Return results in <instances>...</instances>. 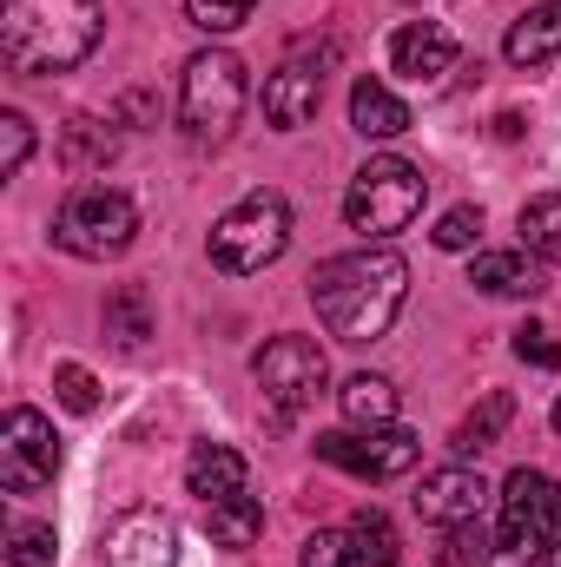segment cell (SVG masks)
I'll use <instances>...</instances> for the list:
<instances>
[{"mask_svg":"<svg viewBox=\"0 0 561 567\" xmlns=\"http://www.w3.org/2000/svg\"><path fill=\"white\" fill-rule=\"evenodd\" d=\"M350 126L364 140H397V133H410V106L384 80H357L350 86Z\"/></svg>","mask_w":561,"mask_h":567,"instance_id":"obj_18","label":"cell"},{"mask_svg":"<svg viewBox=\"0 0 561 567\" xmlns=\"http://www.w3.org/2000/svg\"><path fill=\"white\" fill-rule=\"evenodd\" d=\"M482 502H489V482H482L476 468H462V462L422 475V488H417V515L429 528H476Z\"/></svg>","mask_w":561,"mask_h":567,"instance_id":"obj_13","label":"cell"},{"mask_svg":"<svg viewBox=\"0 0 561 567\" xmlns=\"http://www.w3.org/2000/svg\"><path fill=\"white\" fill-rule=\"evenodd\" d=\"M297 561L304 567H364V555H357V535L350 528H317Z\"/></svg>","mask_w":561,"mask_h":567,"instance_id":"obj_27","label":"cell"},{"mask_svg":"<svg viewBox=\"0 0 561 567\" xmlns=\"http://www.w3.org/2000/svg\"><path fill=\"white\" fill-rule=\"evenodd\" d=\"M317 462H330V468H344V475H357V482H397V475H410L422 462V442L410 429H330V435H317Z\"/></svg>","mask_w":561,"mask_h":567,"instance_id":"obj_9","label":"cell"},{"mask_svg":"<svg viewBox=\"0 0 561 567\" xmlns=\"http://www.w3.org/2000/svg\"><path fill=\"white\" fill-rule=\"evenodd\" d=\"M350 535H357V555H364V567H397V561H404L397 522H390L384 508H357V515H350Z\"/></svg>","mask_w":561,"mask_h":567,"instance_id":"obj_24","label":"cell"},{"mask_svg":"<svg viewBox=\"0 0 561 567\" xmlns=\"http://www.w3.org/2000/svg\"><path fill=\"white\" fill-rule=\"evenodd\" d=\"M330 60H337V53H317V60L290 53L278 73L265 80V120H272L278 133H297V126H310V120H317V106H324V73H330Z\"/></svg>","mask_w":561,"mask_h":567,"instance_id":"obj_11","label":"cell"},{"mask_svg":"<svg viewBox=\"0 0 561 567\" xmlns=\"http://www.w3.org/2000/svg\"><path fill=\"white\" fill-rule=\"evenodd\" d=\"M516 357H522V363H536V370H561L555 330H542V323H522V330H516Z\"/></svg>","mask_w":561,"mask_h":567,"instance_id":"obj_32","label":"cell"},{"mask_svg":"<svg viewBox=\"0 0 561 567\" xmlns=\"http://www.w3.org/2000/svg\"><path fill=\"white\" fill-rule=\"evenodd\" d=\"M502 53H509V66H549V60L561 53V0H542V7H529V13L509 27Z\"/></svg>","mask_w":561,"mask_h":567,"instance_id":"obj_17","label":"cell"},{"mask_svg":"<svg viewBox=\"0 0 561 567\" xmlns=\"http://www.w3.org/2000/svg\"><path fill=\"white\" fill-rule=\"evenodd\" d=\"M133 238H140V205H133L126 192H113V185L73 192V198L60 205V218H53V245L73 251V258H93V265L120 258Z\"/></svg>","mask_w":561,"mask_h":567,"instance_id":"obj_7","label":"cell"},{"mask_svg":"<svg viewBox=\"0 0 561 567\" xmlns=\"http://www.w3.org/2000/svg\"><path fill=\"white\" fill-rule=\"evenodd\" d=\"M290 245V205L284 192H245L218 225H212V265L232 271V278H252V271H272Z\"/></svg>","mask_w":561,"mask_h":567,"instance_id":"obj_6","label":"cell"},{"mask_svg":"<svg viewBox=\"0 0 561 567\" xmlns=\"http://www.w3.org/2000/svg\"><path fill=\"white\" fill-rule=\"evenodd\" d=\"M422 198H429L422 165L397 158V152H377V158L350 178V192H344V225H350L357 238L384 245V238H397V231H410V225H417Z\"/></svg>","mask_w":561,"mask_h":567,"instance_id":"obj_3","label":"cell"},{"mask_svg":"<svg viewBox=\"0 0 561 567\" xmlns=\"http://www.w3.org/2000/svg\"><path fill=\"white\" fill-rule=\"evenodd\" d=\"M252 377H258V390H265V403L278 410V416H297V410H310L317 396H324V383H330V357H324V343L317 337H272L258 357H252Z\"/></svg>","mask_w":561,"mask_h":567,"instance_id":"obj_8","label":"cell"},{"mask_svg":"<svg viewBox=\"0 0 561 567\" xmlns=\"http://www.w3.org/2000/svg\"><path fill=\"white\" fill-rule=\"evenodd\" d=\"M542 567H561V535H555V548H549V555H542Z\"/></svg>","mask_w":561,"mask_h":567,"instance_id":"obj_34","label":"cell"},{"mask_svg":"<svg viewBox=\"0 0 561 567\" xmlns=\"http://www.w3.org/2000/svg\"><path fill=\"white\" fill-rule=\"evenodd\" d=\"M245 100H252V86H245V60L232 47H205V53L185 60V73H178V126L198 145L232 140Z\"/></svg>","mask_w":561,"mask_h":567,"instance_id":"obj_4","label":"cell"},{"mask_svg":"<svg viewBox=\"0 0 561 567\" xmlns=\"http://www.w3.org/2000/svg\"><path fill=\"white\" fill-rule=\"evenodd\" d=\"M60 475V435L53 423L40 416V410H7V423H0V488L7 495H33V488H47Z\"/></svg>","mask_w":561,"mask_h":567,"instance_id":"obj_10","label":"cell"},{"mask_svg":"<svg viewBox=\"0 0 561 567\" xmlns=\"http://www.w3.org/2000/svg\"><path fill=\"white\" fill-rule=\"evenodd\" d=\"M436 251H476V238H482V212L476 205H449L442 218H436Z\"/></svg>","mask_w":561,"mask_h":567,"instance_id":"obj_30","label":"cell"},{"mask_svg":"<svg viewBox=\"0 0 561 567\" xmlns=\"http://www.w3.org/2000/svg\"><path fill=\"white\" fill-rule=\"evenodd\" d=\"M337 410L350 429H390L397 423V383L377 377V370H357L344 390H337Z\"/></svg>","mask_w":561,"mask_h":567,"instance_id":"obj_19","label":"cell"},{"mask_svg":"<svg viewBox=\"0 0 561 567\" xmlns=\"http://www.w3.org/2000/svg\"><path fill=\"white\" fill-rule=\"evenodd\" d=\"M53 396H60L73 416H93V410H100V383H93L86 363H53Z\"/></svg>","mask_w":561,"mask_h":567,"instance_id":"obj_28","label":"cell"},{"mask_svg":"<svg viewBox=\"0 0 561 567\" xmlns=\"http://www.w3.org/2000/svg\"><path fill=\"white\" fill-rule=\"evenodd\" d=\"M522 251L561 265V192H542V198L522 205Z\"/></svg>","mask_w":561,"mask_h":567,"instance_id":"obj_25","label":"cell"},{"mask_svg":"<svg viewBox=\"0 0 561 567\" xmlns=\"http://www.w3.org/2000/svg\"><path fill=\"white\" fill-rule=\"evenodd\" d=\"M120 152V140H113V126L106 120H67V133H60V165L67 172H100L106 158Z\"/></svg>","mask_w":561,"mask_h":567,"instance_id":"obj_22","label":"cell"},{"mask_svg":"<svg viewBox=\"0 0 561 567\" xmlns=\"http://www.w3.org/2000/svg\"><path fill=\"white\" fill-rule=\"evenodd\" d=\"M509 416H516L509 390H489V396H482V403L456 423L449 449H456V455H482V449H496V442H502V429H509Z\"/></svg>","mask_w":561,"mask_h":567,"instance_id":"obj_21","label":"cell"},{"mask_svg":"<svg viewBox=\"0 0 561 567\" xmlns=\"http://www.w3.org/2000/svg\"><path fill=\"white\" fill-rule=\"evenodd\" d=\"M106 33L100 0H7L0 13V53L7 73L40 80V73H73Z\"/></svg>","mask_w":561,"mask_h":567,"instance_id":"obj_2","label":"cell"},{"mask_svg":"<svg viewBox=\"0 0 561 567\" xmlns=\"http://www.w3.org/2000/svg\"><path fill=\"white\" fill-rule=\"evenodd\" d=\"M449 535V548H442V567H482L489 555H482V542L469 535V528H442Z\"/></svg>","mask_w":561,"mask_h":567,"instance_id":"obj_33","label":"cell"},{"mask_svg":"<svg viewBox=\"0 0 561 567\" xmlns=\"http://www.w3.org/2000/svg\"><path fill=\"white\" fill-rule=\"evenodd\" d=\"M27 152H33V126H27V113H0V178H20Z\"/></svg>","mask_w":561,"mask_h":567,"instance_id":"obj_31","label":"cell"},{"mask_svg":"<svg viewBox=\"0 0 561 567\" xmlns=\"http://www.w3.org/2000/svg\"><path fill=\"white\" fill-rule=\"evenodd\" d=\"M469 284L482 290V297H542L549 284H542V265L529 258V251H482L476 265H469Z\"/></svg>","mask_w":561,"mask_h":567,"instance_id":"obj_16","label":"cell"},{"mask_svg":"<svg viewBox=\"0 0 561 567\" xmlns=\"http://www.w3.org/2000/svg\"><path fill=\"white\" fill-rule=\"evenodd\" d=\"M310 303H317V323L337 343H377V337H390V323L410 303V265L384 245L324 258L310 271Z\"/></svg>","mask_w":561,"mask_h":567,"instance_id":"obj_1","label":"cell"},{"mask_svg":"<svg viewBox=\"0 0 561 567\" xmlns=\"http://www.w3.org/2000/svg\"><path fill=\"white\" fill-rule=\"evenodd\" d=\"M561 528V482L542 468H516L502 482V522H496V548L482 567H536L555 548Z\"/></svg>","mask_w":561,"mask_h":567,"instance_id":"obj_5","label":"cell"},{"mask_svg":"<svg viewBox=\"0 0 561 567\" xmlns=\"http://www.w3.org/2000/svg\"><path fill=\"white\" fill-rule=\"evenodd\" d=\"M7 567H53V528H47V522H13V535H7Z\"/></svg>","mask_w":561,"mask_h":567,"instance_id":"obj_29","label":"cell"},{"mask_svg":"<svg viewBox=\"0 0 561 567\" xmlns=\"http://www.w3.org/2000/svg\"><path fill=\"white\" fill-rule=\"evenodd\" d=\"M245 475H252V462L232 449V442H198L192 449V462H185V488L212 508V502H232V495H245Z\"/></svg>","mask_w":561,"mask_h":567,"instance_id":"obj_15","label":"cell"},{"mask_svg":"<svg viewBox=\"0 0 561 567\" xmlns=\"http://www.w3.org/2000/svg\"><path fill=\"white\" fill-rule=\"evenodd\" d=\"M106 567H178V528L159 508H126L106 528Z\"/></svg>","mask_w":561,"mask_h":567,"instance_id":"obj_12","label":"cell"},{"mask_svg":"<svg viewBox=\"0 0 561 567\" xmlns=\"http://www.w3.org/2000/svg\"><path fill=\"white\" fill-rule=\"evenodd\" d=\"M106 337L113 343H126V350H140L145 337H152V303H145V284H120L113 297H106Z\"/></svg>","mask_w":561,"mask_h":567,"instance_id":"obj_23","label":"cell"},{"mask_svg":"<svg viewBox=\"0 0 561 567\" xmlns=\"http://www.w3.org/2000/svg\"><path fill=\"white\" fill-rule=\"evenodd\" d=\"M555 429H561V396H555Z\"/></svg>","mask_w":561,"mask_h":567,"instance_id":"obj_35","label":"cell"},{"mask_svg":"<svg viewBox=\"0 0 561 567\" xmlns=\"http://www.w3.org/2000/svg\"><path fill=\"white\" fill-rule=\"evenodd\" d=\"M252 7H258V0H185V20L218 40V33H238V27L252 20Z\"/></svg>","mask_w":561,"mask_h":567,"instance_id":"obj_26","label":"cell"},{"mask_svg":"<svg viewBox=\"0 0 561 567\" xmlns=\"http://www.w3.org/2000/svg\"><path fill=\"white\" fill-rule=\"evenodd\" d=\"M456 60H462V47L442 20H410V27L390 33V66L417 86H436L442 73H456Z\"/></svg>","mask_w":561,"mask_h":567,"instance_id":"obj_14","label":"cell"},{"mask_svg":"<svg viewBox=\"0 0 561 567\" xmlns=\"http://www.w3.org/2000/svg\"><path fill=\"white\" fill-rule=\"evenodd\" d=\"M205 535H212V548H252L258 535H265V502L258 495H232V502H212L205 508Z\"/></svg>","mask_w":561,"mask_h":567,"instance_id":"obj_20","label":"cell"}]
</instances>
